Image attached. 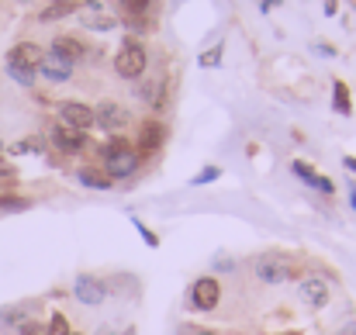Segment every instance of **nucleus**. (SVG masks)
I'll return each instance as SVG.
<instances>
[{
	"instance_id": "nucleus-4",
	"label": "nucleus",
	"mask_w": 356,
	"mask_h": 335,
	"mask_svg": "<svg viewBox=\"0 0 356 335\" xmlns=\"http://www.w3.org/2000/svg\"><path fill=\"white\" fill-rule=\"evenodd\" d=\"M159 3H163V0H118L124 28H128L131 35L152 31V28H156V14H159Z\"/></svg>"
},
{
	"instance_id": "nucleus-19",
	"label": "nucleus",
	"mask_w": 356,
	"mask_h": 335,
	"mask_svg": "<svg viewBox=\"0 0 356 335\" xmlns=\"http://www.w3.org/2000/svg\"><path fill=\"white\" fill-rule=\"evenodd\" d=\"M31 311H35L31 304H10V308H3V311H0V322H3L7 329H17L21 322H28V318H31Z\"/></svg>"
},
{
	"instance_id": "nucleus-9",
	"label": "nucleus",
	"mask_w": 356,
	"mask_h": 335,
	"mask_svg": "<svg viewBox=\"0 0 356 335\" xmlns=\"http://www.w3.org/2000/svg\"><path fill=\"white\" fill-rule=\"evenodd\" d=\"M49 142L63 152V156H76V152H83L87 145H90V138H87V131H76V128H66V124H49Z\"/></svg>"
},
{
	"instance_id": "nucleus-1",
	"label": "nucleus",
	"mask_w": 356,
	"mask_h": 335,
	"mask_svg": "<svg viewBox=\"0 0 356 335\" xmlns=\"http://www.w3.org/2000/svg\"><path fill=\"white\" fill-rule=\"evenodd\" d=\"M101 170L118 183V180H131L135 173H138V166H142V156L135 152V145H131V138H124V135H111L101 149Z\"/></svg>"
},
{
	"instance_id": "nucleus-15",
	"label": "nucleus",
	"mask_w": 356,
	"mask_h": 335,
	"mask_svg": "<svg viewBox=\"0 0 356 335\" xmlns=\"http://www.w3.org/2000/svg\"><path fill=\"white\" fill-rule=\"evenodd\" d=\"M329 297H332V291H329V284H325L322 277H308V280H301V301H305V304H312V308H325Z\"/></svg>"
},
{
	"instance_id": "nucleus-37",
	"label": "nucleus",
	"mask_w": 356,
	"mask_h": 335,
	"mask_svg": "<svg viewBox=\"0 0 356 335\" xmlns=\"http://www.w3.org/2000/svg\"><path fill=\"white\" fill-rule=\"evenodd\" d=\"M343 335H356V332H353V329H350V332H343Z\"/></svg>"
},
{
	"instance_id": "nucleus-2",
	"label": "nucleus",
	"mask_w": 356,
	"mask_h": 335,
	"mask_svg": "<svg viewBox=\"0 0 356 335\" xmlns=\"http://www.w3.org/2000/svg\"><path fill=\"white\" fill-rule=\"evenodd\" d=\"M249 270L256 273V280H259V284H270V287H277V284H287V280H298V277H301L298 263H294V259H287L284 252H259V256H252Z\"/></svg>"
},
{
	"instance_id": "nucleus-22",
	"label": "nucleus",
	"mask_w": 356,
	"mask_h": 335,
	"mask_svg": "<svg viewBox=\"0 0 356 335\" xmlns=\"http://www.w3.org/2000/svg\"><path fill=\"white\" fill-rule=\"evenodd\" d=\"M45 329H49V335H73V329H70V318H66L63 311H52Z\"/></svg>"
},
{
	"instance_id": "nucleus-16",
	"label": "nucleus",
	"mask_w": 356,
	"mask_h": 335,
	"mask_svg": "<svg viewBox=\"0 0 356 335\" xmlns=\"http://www.w3.org/2000/svg\"><path fill=\"white\" fill-rule=\"evenodd\" d=\"M49 52H56V56H63V59H70V63L76 66V63H80V59L87 56V45H83V42H80L76 35H56V38H52V49H49Z\"/></svg>"
},
{
	"instance_id": "nucleus-17",
	"label": "nucleus",
	"mask_w": 356,
	"mask_h": 335,
	"mask_svg": "<svg viewBox=\"0 0 356 335\" xmlns=\"http://www.w3.org/2000/svg\"><path fill=\"white\" fill-rule=\"evenodd\" d=\"M332 108H336V114H343V117L353 114V97H350V87L343 80H332Z\"/></svg>"
},
{
	"instance_id": "nucleus-8",
	"label": "nucleus",
	"mask_w": 356,
	"mask_h": 335,
	"mask_svg": "<svg viewBox=\"0 0 356 335\" xmlns=\"http://www.w3.org/2000/svg\"><path fill=\"white\" fill-rule=\"evenodd\" d=\"M73 297H76L80 304H87V308H97V304H104L111 294H108V284H104L97 273H76V280H73Z\"/></svg>"
},
{
	"instance_id": "nucleus-34",
	"label": "nucleus",
	"mask_w": 356,
	"mask_h": 335,
	"mask_svg": "<svg viewBox=\"0 0 356 335\" xmlns=\"http://www.w3.org/2000/svg\"><path fill=\"white\" fill-rule=\"evenodd\" d=\"M350 208L356 211V187H353V183H350Z\"/></svg>"
},
{
	"instance_id": "nucleus-28",
	"label": "nucleus",
	"mask_w": 356,
	"mask_h": 335,
	"mask_svg": "<svg viewBox=\"0 0 356 335\" xmlns=\"http://www.w3.org/2000/svg\"><path fill=\"white\" fill-rule=\"evenodd\" d=\"M315 190H318V194H325V197H332V194H336V183H332V177H322V173H318V180H315Z\"/></svg>"
},
{
	"instance_id": "nucleus-36",
	"label": "nucleus",
	"mask_w": 356,
	"mask_h": 335,
	"mask_svg": "<svg viewBox=\"0 0 356 335\" xmlns=\"http://www.w3.org/2000/svg\"><path fill=\"white\" fill-rule=\"evenodd\" d=\"M277 335H301V332H277Z\"/></svg>"
},
{
	"instance_id": "nucleus-35",
	"label": "nucleus",
	"mask_w": 356,
	"mask_h": 335,
	"mask_svg": "<svg viewBox=\"0 0 356 335\" xmlns=\"http://www.w3.org/2000/svg\"><path fill=\"white\" fill-rule=\"evenodd\" d=\"M194 335H218V332H211V329H197Z\"/></svg>"
},
{
	"instance_id": "nucleus-30",
	"label": "nucleus",
	"mask_w": 356,
	"mask_h": 335,
	"mask_svg": "<svg viewBox=\"0 0 356 335\" xmlns=\"http://www.w3.org/2000/svg\"><path fill=\"white\" fill-rule=\"evenodd\" d=\"M14 177H17V170L10 163H0V180H14Z\"/></svg>"
},
{
	"instance_id": "nucleus-29",
	"label": "nucleus",
	"mask_w": 356,
	"mask_h": 335,
	"mask_svg": "<svg viewBox=\"0 0 356 335\" xmlns=\"http://www.w3.org/2000/svg\"><path fill=\"white\" fill-rule=\"evenodd\" d=\"M215 270H218V273H236V259H229V256H218V259H215Z\"/></svg>"
},
{
	"instance_id": "nucleus-38",
	"label": "nucleus",
	"mask_w": 356,
	"mask_h": 335,
	"mask_svg": "<svg viewBox=\"0 0 356 335\" xmlns=\"http://www.w3.org/2000/svg\"><path fill=\"white\" fill-rule=\"evenodd\" d=\"M0 152H3V142H0Z\"/></svg>"
},
{
	"instance_id": "nucleus-39",
	"label": "nucleus",
	"mask_w": 356,
	"mask_h": 335,
	"mask_svg": "<svg viewBox=\"0 0 356 335\" xmlns=\"http://www.w3.org/2000/svg\"><path fill=\"white\" fill-rule=\"evenodd\" d=\"M73 335H80V332H73Z\"/></svg>"
},
{
	"instance_id": "nucleus-13",
	"label": "nucleus",
	"mask_w": 356,
	"mask_h": 335,
	"mask_svg": "<svg viewBox=\"0 0 356 335\" xmlns=\"http://www.w3.org/2000/svg\"><path fill=\"white\" fill-rule=\"evenodd\" d=\"M73 177H76V183L87 187V190H115V180L101 170V163H87V166H80Z\"/></svg>"
},
{
	"instance_id": "nucleus-31",
	"label": "nucleus",
	"mask_w": 356,
	"mask_h": 335,
	"mask_svg": "<svg viewBox=\"0 0 356 335\" xmlns=\"http://www.w3.org/2000/svg\"><path fill=\"white\" fill-rule=\"evenodd\" d=\"M322 7H325V14H329V17H332V14H336V10H339V0H322Z\"/></svg>"
},
{
	"instance_id": "nucleus-7",
	"label": "nucleus",
	"mask_w": 356,
	"mask_h": 335,
	"mask_svg": "<svg viewBox=\"0 0 356 335\" xmlns=\"http://www.w3.org/2000/svg\"><path fill=\"white\" fill-rule=\"evenodd\" d=\"M128 124H131V108H124L118 101H101L94 108V128H101V131L121 135Z\"/></svg>"
},
{
	"instance_id": "nucleus-18",
	"label": "nucleus",
	"mask_w": 356,
	"mask_h": 335,
	"mask_svg": "<svg viewBox=\"0 0 356 335\" xmlns=\"http://www.w3.org/2000/svg\"><path fill=\"white\" fill-rule=\"evenodd\" d=\"M76 10H80L76 0H52L38 17H42V21H59V17H70V14H76Z\"/></svg>"
},
{
	"instance_id": "nucleus-12",
	"label": "nucleus",
	"mask_w": 356,
	"mask_h": 335,
	"mask_svg": "<svg viewBox=\"0 0 356 335\" xmlns=\"http://www.w3.org/2000/svg\"><path fill=\"white\" fill-rule=\"evenodd\" d=\"M73 63L70 59H63V56H56V52H45V59H42V66H38V73L49 80V83H70L73 80Z\"/></svg>"
},
{
	"instance_id": "nucleus-11",
	"label": "nucleus",
	"mask_w": 356,
	"mask_h": 335,
	"mask_svg": "<svg viewBox=\"0 0 356 335\" xmlns=\"http://www.w3.org/2000/svg\"><path fill=\"white\" fill-rule=\"evenodd\" d=\"M80 24L90 31H111L118 24V17L108 14L101 0H87V3H80Z\"/></svg>"
},
{
	"instance_id": "nucleus-25",
	"label": "nucleus",
	"mask_w": 356,
	"mask_h": 335,
	"mask_svg": "<svg viewBox=\"0 0 356 335\" xmlns=\"http://www.w3.org/2000/svg\"><path fill=\"white\" fill-rule=\"evenodd\" d=\"M24 208H31V201H28V197L0 194V215H7V211H24Z\"/></svg>"
},
{
	"instance_id": "nucleus-24",
	"label": "nucleus",
	"mask_w": 356,
	"mask_h": 335,
	"mask_svg": "<svg viewBox=\"0 0 356 335\" xmlns=\"http://www.w3.org/2000/svg\"><path fill=\"white\" fill-rule=\"evenodd\" d=\"M222 177V166H215V163H208L201 173H194V180H191V187H204V183H215Z\"/></svg>"
},
{
	"instance_id": "nucleus-33",
	"label": "nucleus",
	"mask_w": 356,
	"mask_h": 335,
	"mask_svg": "<svg viewBox=\"0 0 356 335\" xmlns=\"http://www.w3.org/2000/svg\"><path fill=\"white\" fill-rule=\"evenodd\" d=\"M259 7H263V10H270V7H280V0H259Z\"/></svg>"
},
{
	"instance_id": "nucleus-20",
	"label": "nucleus",
	"mask_w": 356,
	"mask_h": 335,
	"mask_svg": "<svg viewBox=\"0 0 356 335\" xmlns=\"http://www.w3.org/2000/svg\"><path fill=\"white\" fill-rule=\"evenodd\" d=\"M7 73L21 87H35V76H38V70H28V66H17V63H7Z\"/></svg>"
},
{
	"instance_id": "nucleus-14",
	"label": "nucleus",
	"mask_w": 356,
	"mask_h": 335,
	"mask_svg": "<svg viewBox=\"0 0 356 335\" xmlns=\"http://www.w3.org/2000/svg\"><path fill=\"white\" fill-rule=\"evenodd\" d=\"M45 59V49L35 45V42H17L10 52H7V63H17V66H28V70H38Z\"/></svg>"
},
{
	"instance_id": "nucleus-23",
	"label": "nucleus",
	"mask_w": 356,
	"mask_h": 335,
	"mask_svg": "<svg viewBox=\"0 0 356 335\" xmlns=\"http://www.w3.org/2000/svg\"><path fill=\"white\" fill-rule=\"evenodd\" d=\"M131 228H135V231L142 235V242H145L149 249H159V235H156V231H152L149 224L142 222V218H135V215H131Z\"/></svg>"
},
{
	"instance_id": "nucleus-26",
	"label": "nucleus",
	"mask_w": 356,
	"mask_h": 335,
	"mask_svg": "<svg viewBox=\"0 0 356 335\" xmlns=\"http://www.w3.org/2000/svg\"><path fill=\"white\" fill-rule=\"evenodd\" d=\"M17 335H49V329L42 325V322H35V318H28V322H21L17 329H14Z\"/></svg>"
},
{
	"instance_id": "nucleus-27",
	"label": "nucleus",
	"mask_w": 356,
	"mask_h": 335,
	"mask_svg": "<svg viewBox=\"0 0 356 335\" xmlns=\"http://www.w3.org/2000/svg\"><path fill=\"white\" fill-rule=\"evenodd\" d=\"M201 66H204V70H211V66H222V45L208 49V52L201 56Z\"/></svg>"
},
{
	"instance_id": "nucleus-32",
	"label": "nucleus",
	"mask_w": 356,
	"mask_h": 335,
	"mask_svg": "<svg viewBox=\"0 0 356 335\" xmlns=\"http://www.w3.org/2000/svg\"><path fill=\"white\" fill-rule=\"evenodd\" d=\"M315 52H318V56H336V49H332V45H322V42L315 45Z\"/></svg>"
},
{
	"instance_id": "nucleus-3",
	"label": "nucleus",
	"mask_w": 356,
	"mask_h": 335,
	"mask_svg": "<svg viewBox=\"0 0 356 335\" xmlns=\"http://www.w3.org/2000/svg\"><path fill=\"white\" fill-rule=\"evenodd\" d=\"M145 66H149L145 45L128 35V38L121 42V49L115 52V73H118L121 80H142V76H145Z\"/></svg>"
},
{
	"instance_id": "nucleus-6",
	"label": "nucleus",
	"mask_w": 356,
	"mask_h": 335,
	"mask_svg": "<svg viewBox=\"0 0 356 335\" xmlns=\"http://www.w3.org/2000/svg\"><path fill=\"white\" fill-rule=\"evenodd\" d=\"M163 142H166V124H163L159 117H145V121L138 124L135 138H131V145H135V152L142 156V163L152 159V156L163 149Z\"/></svg>"
},
{
	"instance_id": "nucleus-21",
	"label": "nucleus",
	"mask_w": 356,
	"mask_h": 335,
	"mask_svg": "<svg viewBox=\"0 0 356 335\" xmlns=\"http://www.w3.org/2000/svg\"><path fill=\"white\" fill-rule=\"evenodd\" d=\"M291 173H294L301 183H308V187H315V180H318L315 166H312V163H305V159H294V163H291Z\"/></svg>"
},
{
	"instance_id": "nucleus-10",
	"label": "nucleus",
	"mask_w": 356,
	"mask_h": 335,
	"mask_svg": "<svg viewBox=\"0 0 356 335\" xmlns=\"http://www.w3.org/2000/svg\"><path fill=\"white\" fill-rule=\"evenodd\" d=\"M59 124L76 128V131H90L94 128V108L83 101H63L59 104Z\"/></svg>"
},
{
	"instance_id": "nucleus-5",
	"label": "nucleus",
	"mask_w": 356,
	"mask_h": 335,
	"mask_svg": "<svg viewBox=\"0 0 356 335\" xmlns=\"http://www.w3.org/2000/svg\"><path fill=\"white\" fill-rule=\"evenodd\" d=\"M222 304V280L218 277H197L187 291V308L197 311V315H211L215 308Z\"/></svg>"
}]
</instances>
